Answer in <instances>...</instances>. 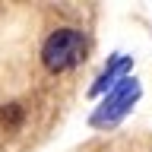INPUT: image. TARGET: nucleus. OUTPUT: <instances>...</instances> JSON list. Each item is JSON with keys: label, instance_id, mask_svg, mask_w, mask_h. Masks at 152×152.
<instances>
[{"label": "nucleus", "instance_id": "f257e3e1", "mask_svg": "<svg viewBox=\"0 0 152 152\" xmlns=\"http://www.w3.org/2000/svg\"><path fill=\"white\" fill-rule=\"evenodd\" d=\"M142 98V86L136 76H127L121 86H114L102 102L92 108L89 114V127L92 130H114L117 124L127 121V114L136 108V102Z\"/></svg>", "mask_w": 152, "mask_h": 152}, {"label": "nucleus", "instance_id": "f03ea898", "mask_svg": "<svg viewBox=\"0 0 152 152\" xmlns=\"http://www.w3.org/2000/svg\"><path fill=\"white\" fill-rule=\"evenodd\" d=\"M89 45L76 28H54L41 45V64L48 73H66L86 60Z\"/></svg>", "mask_w": 152, "mask_h": 152}, {"label": "nucleus", "instance_id": "7ed1b4c3", "mask_svg": "<svg viewBox=\"0 0 152 152\" xmlns=\"http://www.w3.org/2000/svg\"><path fill=\"white\" fill-rule=\"evenodd\" d=\"M130 73H133V57L130 54H111L108 64L102 66V73L95 76L92 86H89V98H98V95L104 98L114 86H121Z\"/></svg>", "mask_w": 152, "mask_h": 152}]
</instances>
